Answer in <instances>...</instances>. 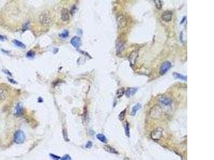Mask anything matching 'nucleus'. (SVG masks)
I'll use <instances>...</instances> for the list:
<instances>
[{
    "label": "nucleus",
    "instance_id": "39448f33",
    "mask_svg": "<svg viewBox=\"0 0 214 160\" xmlns=\"http://www.w3.org/2000/svg\"><path fill=\"white\" fill-rule=\"evenodd\" d=\"M172 65L170 62L167 61L164 62L161 66L160 69V74L161 75H164L171 68Z\"/></svg>",
    "mask_w": 214,
    "mask_h": 160
},
{
    "label": "nucleus",
    "instance_id": "4468645a",
    "mask_svg": "<svg viewBox=\"0 0 214 160\" xmlns=\"http://www.w3.org/2000/svg\"><path fill=\"white\" fill-rule=\"evenodd\" d=\"M137 91H138V88H128L126 90V91H125L126 96L127 97H130L131 96L134 95L137 92Z\"/></svg>",
    "mask_w": 214,
    "mask_h": 160
},
{
    "label": "nucleus",
    "instance_id": "dca6fc26",
    "mask_svg": "<svg viewBox=\"0 0 214 160\" xmlns=\"http://www.w3.org/2000/svg\"><path fill=\"white\" fill-rule=\"evenodd\" d=\"M142 108V105L140 103H138L135 106H133V107L132 108V111H131V115L132 116H135L137 112L140 110Z\"/></svg>",
    "mask_w": 214,
    "mask_h": 160
},
{
    "label": "nucleus",
    "instance_id": "2eb2a0df",
    "mask_svg": "<svg viewBox=\"0 0 214 160\" xmlns=\"http://www.w3.org/2000/svg\"><path fill=\"white\" fill-rule=\"evenodd\" d=\"M138 56V52L136 51H133L131 53L129 57V60L131 64L133 65L134 64V63L136 62V60L137 59V57Z\"/></svg>",
    "mask_w": 214,
    "mask_h": 160
},
{
    "label": "nucleus",
    "instance_id": "412c9836",
    "mask_svg": "<svg viewBox=\"0 0 214 160\" xmlns=\"http://www.w3.org/2000/svg\"><path fill=\"white\" fill-rule=\"evenodd\" d=\"M125 89L124 88H121L119 89L117 91V96L118 98H120L123 96L125 93Z\"/></svg>",
    "mask_w": 214,
    "mask_h": 160
},
{
    "label": "nucleus",
    "instance_id": "a878e982",
    "mask_svg": "<svg viewBox=\"0 0 214 160\" xmlns=\"http://www.w3.org/2000/svg\"><path fill=\"white\" fill-rule=\"evenodd\" d=\"M125 134L127 137H130V129H129V124L127 122H126L125 124Z\"/></svg>",
    "mask_w": 214,
    "mask_h": 160
},
{
    "label": "nucleus",
    "instance_id": "423d86ee",
    "mask_svg": "<svg viewBox=\"0 0 214 160\" xmlns=\"http://www.w3.org/2000/svg\"><path fill=\"white\" fill-rule=\"evenodd\" d=\"M151 116L153 118H159L162 114L161 109L159 107L155 106L151 111Z\"/></svg>",
    "mask_w": 214,
    "mask_h": 160
},
{
    "label": "nucleus",
    "instance_id": "7c9ffc66",
    "mask_svg": "<svg viewBox=\"0 0 214 160\" xmlns=\"http://www.w3.org/2000/svg\"><path fill=\"white\" fill-rule=\"evenodd\" d=\"M9 81L11 82V83H13V84H16V82L14 81V79H10V78H9Z\"/></svg>",
    "mask_w": 214,
    "mask_h": 160
},
{
    "label": "nucleus",
    "instance_id": "f03ea898",
    "mask_svg": "<svg viewBox=\"0 0 214 160\" xmlns=\"http://www.w3.org/2000/svg\"><path fill=\"white\" fill-rule=\"evenodd\" d=\"M25 139V136L24 132L22 130H17L14 135V142L17 144L24 143Z\"/></svg>",
    "mask_w": 214,
    "mask_h": 160
},
{
    "label": "nucleus",
    "instance_id": "393cba45",
    "mask_svg": "<svg viewBox=\"0 0 214 160\" xmlns=\"http://www.w3.org/2000/svg\"><path fill=\"white\" fill-rule=\"evenodd\" d=\"M35 52L33 51H29L28 52H27V54H26V56L28 58H33L35 57Z\"/></svg>",
    "mask_w": 214,
    "mask_h": 160
},
{
    "label": "nucleus",
    "instance_id": "0eeeda50",
    "mask_svg": "<svg viewBox=\"0 0 214 160\" xmlns=\"http://www.w3.org/2000/svg\"><path fill=\"white\" fill-rule=\"evenodd\" d=\"M161 17L163 21L165 22H169L172 20V12L171 11L167 10L162 14Z\"/></svg>",
    "mask_w": 214,
    "mask_h": 160
},
{
    "label": "nucleus",
    "instance_id": "c85d7f7f",
    "mask_svg": "<svg viewBox=\"0 0 214 160\" xmlns=\"http://www.w3.org/2000/svg\"><path fill=\"white\" fill-rule=\"evenodd\" d=\"M50 156H51V157H52L54 160H59L60 158V157L59 156H57L56 155H54L53 154H50Z\"/></svg>",
    "mask_w": 214,
    "mask_h": 160
},
{
    "label": "nucleus",
    "instance_id": "b1692460",
    "mask_svg": "<svg viewBox=\"0 0 214 160\" xmlns=\"http://www.w3.org/2000/svg\"><path fill=\"white\" fill-rule=\"evenodd\" d=\"M154 3L155 4V5H156V8L158 9H161L162 8V3L161 1H160V0H155Z\"/></svg>",
    "mask_w": 214,
    "mask_h": 160
},
{
    "label": "nucleus",
    "instance_id": "9d476101",
    "mask_svg": "<svg viewBox=\"0 0 214 160\" xmlns=\"http://www.w3.org/2000/svg\"><path fill=\"white\" fill-rule=\"evenodd\" d=\"M60 18L62 21L63 22H66L69 20V10L66 9L64 8L62 9V11H61V15Z\"/></svg>",
    "mask_w": 214,
    "mask_h": 160
},
{
    "label": "nucleus",
    "instance_id": "4be33fe9",
    "mask_svg": "<svg viewBox=\"0 0 214 160\" xmlns=\"http://www.w3.org/2000/svg\"><path fill=\"white\" fill-rule=\"evenodd\" d=\"M126 109H125V110H124V111L121 112L120 113V114H119L118 118H119V119L120 120V121H123V120L124 119L125 115V114H126Z\"/></svg>",
    "mask_w": 214,
    "mask_h": 160
},
{
    "label": "nucleus",
    "instance_id": "cd10ccee",
    "mask_svg": "<svg viewBox=\"0 0 214 160\" xmlns=\"http://www.w3.org/2000/svg\"><path fill=\"white\" fill-rule=\"evenodd\" d=\"M76 6L75 5H73L72 7L71 8V10H70V13H71V14L72 15V16H74V14H75V13L76 12Z\"/></svg>",
    "mask_w": 214,
    "mask_h": 160
},
{
    "label": "nucleus",
    "instance_id": "ddd939ff",
    "mask_svg": "<svg viewBox=\"0 0 214 160\" xmlns=\"http://www.w3.org/2000/svg\"><path fill=\"white\" fill-rule=\"evenodd\" d=\"M23 111L24 108L22 105L20 104H17L15 108V115L17 116L22 115L23 114Z\"/></svg>",
    "mask_w": 214,
    "mask_h": 160
},
{
    "label": "nucleus",
    "instance_id": "20e7f679",
    "mask_svg": "<svg viewBox=\"0 0 214 160\" xmlns=\"http://www.w3.org/2000/svg\"><path fill=\"white\" fill-rule=\"evenodd\" d=\"M163 130L161 128H157L152 131L151 134V138L153 140H159L163 136Z\"/></svg>",
    "mask_w": 214,
    "mask_h": 160
},
{
    "label": "nucleus",
    "instance_id": "c756f323",
    "mask_svg": "<svg viewBox=\"0 0 214 160\" xmlns=\"http://www.w3.org/2000/svg\"><path fill=\"white\" fill-rule=\"evenodd\" d=\"M91 146H92V144H91V143L90 142H89L87 143V145H86V148H90L91 147Z\"/></svg>",
    "mask_w": 214,
    "mask_h": 160
},
{
    "label": "nucleus",
    "instance_id": "2f4dec72",
    "mask_svg": "<svg viewBox=\"0 0 214 160\" xmlns=\"http://www.w3.org/2000/svg\"><path fill=\"white\" fill-rule=\"evenodd\" d=\"M4 39H5V37L3 36L0 35V39L2 40V41H4Z\"/></svg>",
    "mask_w": 214,
    "mask_h": 160
},
{
    "label": "nucleus",
    "instance_id": "bb28decb",
    "mask_svg": "<svg viewBox=\"0 0 214 160\" xmlns=\"http://www.w3.org/2000/svg\"><path fill=\"white\" fill-rule=\"evenodd\" d=\"M60 160H72V159H71V157L69 155L66 154L61 158Z\"/></svg>",
    "mask_w": 214,
    "mask_h": 160
},
{
    "label": "nucleus",
    "instance_id": "f257e3e1",
    "mask_svg": "<svg viewBox=\"0 0 214 160\" xmlns=\"http://www.w3.org/2000/svg\"><path fill=\"white\" fill-rule=\"evenodd\" d=\"M40 24L44 26H48L52 22V18L49 11H44L39 17Z\"/></svg>",
    "mask_w": 214,
    "mask_h": 160
},
{
    "label": "nucleus",
    "instance_id": "a211bd4d",
    "mask_svg": "<svg viewBox=\"0 0 214 160\" xmlns=\"http://www.w3.org/2000/svg\"><path fill=\"white\" fill-rule=\"evenodd\" d=\"M96 138L99 140V141L103 143H106L107 142V139L106 136L101 134H99L96 135Z\"/></svg>",
    "mask_w": 214,
    "mask_h": 160
},
{
    "label": "nucleus",
    "instance_id": "f8f14e48",
    "mask_svg": "<svg viewBox=\"0 0 214 160\" xmlns=\"http://www.w3.org/2000/svg\"><path fill=\"white\" fill-rule=\"evenodd\" d=\"M116 52L117 54H120L125 49V44L122 41H118L116 45Z\"/></svg>",
    "mask_w": 214,
    "mask_h": 160
},
{
    "label": "nucleus",
    "instance_id": "6ab92c4d",
    "mask_svg": "<svg viewBox=\"0 0 214 160\" xmlns=\"http://www.w3.org/2000/svg\"><path fill=\"white\" fill-rule=\"evenodd\" d=\"M104 149L106 150V151L109 153H114V154H117V152L116 151V150L113 148V147H111L109 146H104Z\"/></svg>",
    "mask_w": 214,
    "mask_h": 160
},
{
    "label": "nucleus",
    "instance_id": "7ed1b4c3",
    "mask_svg": "<svg viewBox=\"0 0 214 160\" xmlns=\"http://www.w3.org/2000/svg\"><path fill=\"white\" fill-rule=\"evenodd\" d=\"M117 22L119 28L125 27L127 24V21L126 16L123 14H119L117 17Z\"/></svg>",
    "mask_w": 214,
    "mask_h": 160
},
{
    "label": "nucleus",
    "instance_id": "6e6552de",
    "mask_svg": "<svg viewBox=\"0 0 214 160\" xmlns=\"http://www.w3.org/2000/svg\"><path fill=\"white\" fill-rule=\"evenodd\" d=\"M70 43L75 48H79L81 45V40L80 37L74 36L71 39Z\"/></svg>",
    "mask_w": 214,
    "mask_h": 160
},
{
    "label": "nucleus",
    "instance_id": "9b49d317",
    "mask_svg": "<svg viewBox=\"0 0 214 160\" xmlns=\"http://www.w3.org/2000/svg\"><path fill=\"white\" fill-rule=\"evenodd\" d=\"M8 91L4 88H0V103L4 102L8 97Z\"/></svg>",
    "mask_w": 214,
    "mask_h": 160
},
{
    "label": "nucleus",
    "instance_id": "1a4fd4ad",
    "mask_svg": "<svg viewBox=\"0 0 214 160\" xmlns=\"http://www.w3.org/2000/svg\"><path fill=\"white\" fill-rule=\"evenodd\" d=\"M160 102L165 106H170L172 103V99L168 97H161L159 99Z\"/></svg>",
    "mask_w": 214,
    "mask_h": 160
},
{
    "label": "nucleus",
    "instance_id": "5701e85b",
    "mask_svg": "<svg viewBox=\"0 0 214 160\" xmlns=\"http://www.w3.org/2000/svg\"><path fill=\"white\" fill-rule=\"evenodd\" d=\"M69 31H67V30H65V31H64L63 32H62V33H60V34L59 35V37H61V38H65L68 37L69 36Z\"/></svg>",
    "mask_w": 214,
    "mask_h": 160
},
{
    "label": "nucleus",
    "instance_id": "aec40b11",
    "mask_svg": "<svg viewBox=\"0 0 214 160\" xmlns=\"http://www.w3.org/2000/svg\"><path fill=\"white\" fill-rule=\"evenodd\" d=\"M13 43L18 47L20 48H22V49H25L26 48V46L22 42L19 41L17 39H15L13 41Z\"/></svg>",
    "mask_w": 214,
    "mask_h": 160
},
{
    "label": "nucleus",
    "instance_id": "f3484780",
    "mask_svg": "<svg viewBox=\"0 0 214 160\" xmlns=\"http://www.w3.org/2000/svg\"><path fill=\"white\" fill-rule=\"evenodd\" d=\"M173 76L175 78V79H179L181 80H183V81H187V76H184V75H182L181 74L178 73H176L174 72L173 73Z\"/></svg>",
    "mask_w": 214,
    "mask_h": 160
}]
</instances>
